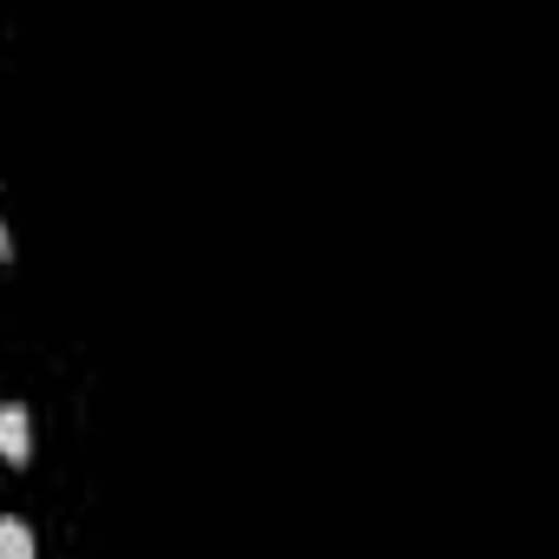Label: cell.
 Wrapping results in <instances>:
<instances>
[{"instance_id":"obj_1","label":"cell","mask_w":559,"mask_h":559,"mask_svg":"<svg viewBox=\"0 0 559 559\" xmlns=\"http://www.w3.org/2000/svg\"><path fill=\"white\" fill-rule=\"evenodd\" d=\"M0 454H8V461H27L34 454V421H27L21 402H0Z\"/></svg>"},{"instance_id":"obj_2","label":"cell","mask_w":559,"mask_h":559,"mask_svg":"<svg viewBox=\"0 0 559 559\" xmlns=\"http://www.w3.org/2000/svg\"><path fill=\"white\" fill-rule=\"evenodd\" d=\"M0 559H34V526L0 513Z\"/></svg>"}]
</instances>
